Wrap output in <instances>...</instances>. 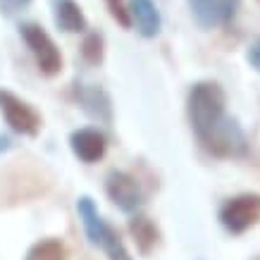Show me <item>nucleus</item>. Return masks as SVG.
I'll use <instances>...</instances> for the list:
<instances>
[{"instance_id":"18","label":"nucleus","mask_w":260,"mask_h":260,"mask_svg":"<svg viewBox=\"0 0 260 260\" xmlns=\"http://www.w3.org/2000/svg\"><path fill=\"white\" fill-rule=\"evenodd\" d=\"M241 8V0H220V24L232 26L237 19V12Z\"/></svg>"},{"instance_id":"8","label":"nucleus","mask_w":260,"mask_h":260,"mask_svg":"<svg viewBox=\"0 0 260 260\" xmlns=\"http://www.w3.org/2000/svg\"><path fill=\"white\" fill-rule=\"evenodd\" d=\"M74 101L91 119L101 124H112V101L108 91L95 84H77L74 86Z\"/></svg>"},{"instance_id":"6","label":"nucleus","mask_w":260,"mask_h":260,"mask_svg":"<svg viewBox=\"0 0 260 260\" xmlns=\"http://www.w3.org/2000/svg\"><path fill=\"white\" fill-rule=\"evenodd\" d=\"M105 193L112 201V205L126 215H136L146 203L141 184L136 181V177H132L124 170H110L108 172V177H105Z\"/></svg>"},{"instance_id":"11","label":"nucleus","mask_w":260,"mask_h":260,"mask_svg":"<svg viewBox=\"0 0 260 260\" xmlns=\"http://www.w3.org/2000/svg\"><path fill=\"white\" fill-rule=\"evenodd\" d=\"M77 213H79V220H81V224H84L86 239L93 246H101L103 239H105V234L110 232V224L101 217L95 203L88 196H81L79 201H77Z\"/></svg>"},{"instance_id":"12","label":"nucleus","mask_w":260,"mask_h":260,"mask_svg":"<svg viewBox=\"0 0 260 260\" xmlns=\"http://www.w3.org/2000/svg\"><path fill=\"white\" fill-rule=\"evenodd\" d=\"M126 229H129V234H132V239H134V244L141 255H148V253L158 246L160 229L155 227V222L150 220V217H146V215H141V213L132 215Z\"/></svg>"},{"instance_id":"22","label":"nucleus","mask_w":260,"mask_h":260,"mask_svg":"<svg viewBox=\"0 0 260 260\" xmlns=\"http://www.w3.org/2000/svg\"><path fill=\"white\" fill-rule=\"evenodd\" d=\"M253 260H260V253H258V255H255V258H253Z\"/></svg>"},{"instance_id":"2","label":"nucleus","mask_w":260,"mask_h":260,"mask_svg":"<svg viewBox=\"0 0 260 260\" xmlns=\"http://www.w3.org/2000/svg\"><path fill=\"white\" fill-rule=\"evenodd\" d=\"M19 36H22L24 46L29 48L34 62H36L43 77H57L62 72V53L41 24L22 22L19 24Z\"/></svg>"},{"instance_id":"21","label":"nucleus","mask_w":260,"mask_h":260,"mask_svg":"<svg viewBox=\"0 0 260 260\" xmlns=\"http://www.w3.org/2000/svg\"><path fill=\"white\" fill-rule=\"evenodd\" d=\"M12 141H10V136H0V150H10Z\"/></svg>"},{"instance_id":"3","label":"nucleus","mask_w":260,"mask_h":260,"mask_svg":"<svg viewBox=\"0 0 260 260\" xmlns=\"http://www.w3.org/2000/svg\"><path fill=\"white\" fill-rule=\"evenodd\" d=\"M222 229L232 237H241L260 222V193H237L227 198L217 210Z\"/></svg>"},{"instance_id":"4","label":"nucleus","mask_w":260,"mask_h":260,"mask_svg":"<svg viewBox=\"0 0 260 260\" xmlns=\"http://www.w3.org/2000/svg\"><path fill=\"white\" fill-rule=\"evenodd\" d=\"M201 148L208 153V155H213V158H246L248 155V139H246L244 129L239 124L234 117H224L217 124L213 134L208 136L203 143H201Z\"/></svg>"},{"instance_id":"20","label":"nucleus","mask_w":260,"mask_h":260,"mask_svg":"<svg viewBox=\"0 0 260 260\" xmlns=\"http://www.w3.org/2000/svg\"><path fill=\"white\" fill-rule=\"evenodd\" d=\"M29 5H31V0H0V10L5 15H15V12L29 8Z\"/></svg>"},{"instance_id":"16","label":"nucleus","mask_w":260,"mask_h":260,"mask_svg":"<svg viewBox=\"0 0 260 260\" xmlns=\"http://www.w3.org/2000/svg\"><path fill=\"white\" fill-rule=\"evenodd\" d=\"M101 248L105 251L108 260H132V255H129V251H126L124 241H122V237H119V232L115 227H110V232L105 234Z\"/></svg>"},{"instance_id":"17","label":"nucleus","mask_w":260,"mask_h":260,"mask_svg":"<svg viewBox=\"0 0 260 260\" xmlns=\"http://www.w3.org/2000/svg\"><path fill=\"white\" fill-rule=\"evenodd\" d=\"M105 8L110 12V17L122 26V29H132V22H129V10H126L124 0H103Z\"/></svg>"},{"instance_id":"10","label":"nucleus","mask_w":260,"mask_h":260,"mask_svg":"<svg viewBox=\"0 0 260 260\" xmlns=\"http://www.w3.org/2000/svg\"><path fill=\"white\" fill-rule=\"evenodd\" d=\"M53 10V22L64 34H86L88 22L86 15L77 0H50Z\"/></svg>"},{"instance_id":"5","label":"nucleus","mask_w":260,"mask_h":260,"mask_svg":"<svg viewBox=\"0 0 260 260\" xmlns=\"http://www.w3.org/2000/svg\"><path fill=\"white\" fill-rule=\"evenodd\" d=\"M0 115L5 119V124L10 126V132H15L19 136H39L43 119L36 112L31 103H26L17 93L0 88Z\"/></svg>"},{"instance_id":"1","label":"nucleus","mask_w":260,"mask_h":260,"mask_svg":"<svg viewBox=\"0 0 260 260\" xmlns=\"http://www.w3.org/2000/svg\"><path fill=\"white\" fill-rule=\"evenodd\" d=\"M186 117L198 146L227 117V93L217 81H196L186 95Z\"/></svg>"},{"instance_id":"7","label":"nucleus","mask_w":260,"mask_h":260,"mask_svg":"<svg viewBox=\"0 0 260 260\" xmlns=\"http://www.w3.org/2000/svg\"><path fill=\"white\" fill-rule=\"evenodd\" d=\"M70 148L74 158H79L84 165H95L108 153V136L98 126H81L70 136Z\"/></svg>"},{"instance_id":"14","label":"nucleus","mask_w":260,"mask_h":260,"mask_svg":"<svg viewBox=\"0 0 260 260\" xmlns=\"http://www.w3.org/2000/svg\"><path fill=\"white\" fill-rule=\"evenodd\" d=\"M24 260H67V248H64V244L60 239L48 237V239L36 241L26 251Z\"/></svg>"},{"instance_id":"15","label":"nucleus","mask_w":260,"mask_h":260,"mask_svg":"<svg viewBox=\"0 0 260 260\" xmlns=\"http://www.w3.org/2000/svg\"><path fill=\"white\" fill-rule=\"evenodd\" d=\"M105 57V39L101 31H86L81 41V60L91 67H98Z\"/></svg>"},{"instance_id":"19","label":"nucleus","mask_w":260,"mask_h":260,"mask_svg":"<svg viewBox=\"0 0 260 260\" xmlns=\"http://www.w3.org/2000/svg\"><path fill=\"white\" fill-rule=\"evenodd\" d=\"M246 60H248V64L260 74V36L248 46V50H246Z\"/></svg>"},{"instance_id":"9","label":"nucleus","mask_w":260,"mask_h":260,"mask_svg":"<svg viewBox=\"0 0 260 260\" xmlns=\"http://www.w3.org/2000/svg\"><path fill=\"white\" fill-rule=\"evenodd\" d=\"M126 10H129L132 26H136V31L143 39H155L162 31V15H160L155 0H129Z\"/></svg>"},{"instance_id":"13","label":"nucleus","mask_w":260,"mask_h":260,"mask_svg":"<svg viewBox=\"0 0 260 260\" xmlns=\"http://www.w3.org/2000/svg\"><path fill=\"white\" fill-rule=\"evenodd\" d=\"M186 5L201 29L208 31L220 26V0H186Z\"/></svg>"}]
</instances>
